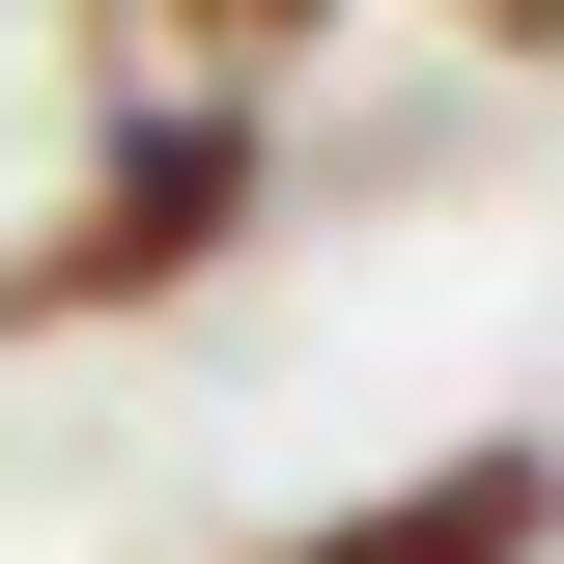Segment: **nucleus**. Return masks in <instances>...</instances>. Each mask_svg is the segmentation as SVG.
I'll return each mask as SVG.
<instances>
[{"instance_id":"nucleus-1","label":"nucleus","mask_w":564,"mask_h":564,"mask_svg":"<svg viewBox=\"0 0 564 564\" xmlns=\"http://www.w3.org/2000/svg\"><path fill=\"white\" fill-rule=\"evenodd\" d=\"M254 198H282V170H254V113H113L57 226H0V339H113V311L226 282V254H254Z\"/></svg>"},{"instance_id":"nucleus-2","label":"nucleus","mask_w":564,"mask_h":564,"mask_svg":"<svg viewBox=\"0 0 564 564\" xmlns=\"http://www.w3.org/2000/svg\"><path fill=\"white\" fill-rule=\"evenodd\" d=\"M254 564H564V452H536V423H480V452H423V480L311 508V536H254Z\"/></svg>"},{"instance_id":"nucleus-3","label":"nucleus","mask_w":564,"mask_h":564,"mask_svg":"<svg viewBox=\"0 0 564 564\" xmlns=\"http://www.w3.org/2000/svg\"><path fill=\"white\" fill-rule=\"evenodd\" d=\"M282 57H339V0H85V85L113 113H254Z\"/></svg>"},{"instance_id":"nucleus-4","label":"nucleus","mask_w":564,"mask_h":564,"mask_svg":"<svg viewBox=\"0 0 564 564\" xmlns=\"http://www.w3.org/2000/svg\"><path fill=\"white\" fill-rule=\"evenodd\" d=\"M452 29H480V57H564V0H452Z\"/></svg>"}]
</instances>
